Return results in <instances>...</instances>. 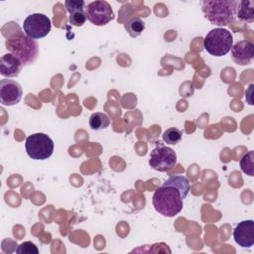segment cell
I'll use <instances>...</instances> for the list:
<instances>
[{"mask_svg": "<svg viewBox=\"0 0 254 254\" xmlns=\"http://www.w3.org/2000/svg\"><path fill=\"white\" fill-rule=\"evenodd\" d=\"M184 196L181 190L172 185L163 184L159 187L152 198L153 205L160 214L173 217L181 212L183 209Z\"/></svg>", "mask_w": 254, "mask_h": 254, "instance_id": "cell-1", "label": "cell"}, {"mask_svg": "<svg viewBox=\"0 0 254 254\" xmlns=\"http://www.w3.org/2000/svg\"><path fill=\"white\" fill-rule=\"evenodd\" d=\"M239 2L235 0H204L201 2L204 17L212 24L226 26L234 22Z\"/></svg>", "mask_w": 254, "mask_h": 254, "instance_id": "cell-2", "label": "cell"}, {"mask_svg": "<svg viewBox=\"0 0 254 254\" xmlns=\"http://www.w3.org/2000/svg\"><path fill=\"white\" fill-rule=\"evenodd\" d=\"M5 45L11 54L22 61L23 64H30L37 59L38 44L22 33H18L17 35L8 38Z\"/></svg>", "mask_w": 254, "mask_h": 254, "instance_id": "cell-3", "label": "cell"}, {"mask_svg": "<svg viewBox=\"0 0 254 254\" xmlns=\"http://www.w3.org/2000/svg\"><path fill=\"white\" fill-rule=\"evenodd\" d=\"M233 45L231 33L223 28H214L210 30L204 38L203 47L206 52L214 57L225 56Z\"/></svg>", "mask_w": 254, "mask_h": 254, "instance_id": "cell-4", "label": "cell"}, {"mask_svg": "<svg viewBox=\"0 0 254 254\" xmlns=\"http://www.w3.org/2000/svg\"><path fill=\"white\" fill-rule=\"evenodd\" d=\"M25 149L33 160H46L53 155L54 141L45 133H35L27 137Z\"/></svg>", "mask_w": 254, "mask_h": 254, "instance_id": "cell-5", "label": "cell"}, {"mask_svg": "<svg viewBox=\"0 0 254 254\" xmlns=\"http://www.w3.org/2000/svg\"><path fill=\"white\" fill-rule=\"evenodd\" d=\"M52 29V23L48 16L42 13H34L24 20L23 30L26 36L33 40L46 37Z\"/></svg>", "mask_w": 254, "mask_h": 254, "instance_id": "cell-6", "label": "cell"}, {"mask_svg": "<svg viewBox=\"0 0 254 254\" xmlns=\"http://www.w3.org/2000/svg\"><path fill=\"white\" fill-rule=\"evenodd\" d=\"M177 164L176 152L167 146L159 145L154 148L150 154L149 165L158 172H167L172 170Z\"/></svg>", "mask_w": 254, "mask_h": 254, "instance_id": "cell-7", "label": "cell"}, {"mask_svg": "<svg viewBox=\"0 0 254 254\" xmlns=\"http://www.w3.org/2000/svg\"><path fill=\"white\" fill-rule=\"evenodd\" d=\"M85 14L88 21L95 26H104L114 19L110 4L104 0H96L87 4Z\"/></svg>", "mask_w": 254, "mask_h": 254, "instance_id": "cell-8", "label": "cell"}, {"mask_svg": "<svg viewBox=\"0 0 254 254\" xmlns=\"http://www.w3.org/2000/svg\"><path fill=\"white\" fill-rule=\"evenodd\" d=\"M23 90L19 82L13 79H1L0 81V100L2 105L12 106L20 102Z\"/></svg>", "mask_w": 254, "mask_h": 254, "instance_id": "cell-9", "label": "cell"}, {"mask_svg": "<svg viewBox=\"0 0 254 254\" xmlns=\"http://www.w3.org/2000/svg\"><path fill=\"white\" fill-rule=\"evenodd\" d=\"M235 242L243 247L249 248L254 244V222L252 219L239 222L233 230Z\"/></svg>", "mask_w": 254, "mask_h": 254, "instance_id": "cell-10", "label": "cell"}, {"mask_svg": "<svg viewBox=\"0 0 254 254\" xmlns=\"http://www.w3.org/2000/svg\"><path fill=\"white\" fill-rule=\"evenodd\" d=\"M231 56L234 63L245 65L250 64L254 57V45L252 42L242 40L232 45Z\"/></svg>", "mask_w": 254, "mask_h": 254, "instance_id": "cell-11", "label": "cell"}, {"mask_svg": "<svg viewBox=\"0 0 254 254\" xmlns=\"http://www.w3.org/2000/svg\"><path fill=\"white\" fill-rule=\"evenodd\" d=\"M23 65L18 57L11 53L5 54L0 59V73L6 77H15L20 73Z\"/></svg>", "mask_w": 254, "mask_h": 254, "instance_id": "cell-12", "label": "cell"}, {"mask_svg": "<svg viewBox=\"0 0 254 254\" xmlns=\"http://www.w3.org/2000/svg\"><path fill=\"white\" fill-rule=\"evenodd\" d=\"M253 8H254V1H249V0L240 1L238 5L236 17H238V19L241 21H245L248 23L253 22L254 20Z\"/></svg>", "mask_w": 254, "mask_h": 254, "instance_id": "cell-13", "label": "cell"}, {"mask_svg": "<svg viewBox=\"0 0 254 254\" xmlns=\"http://www.w3.org/2000/svg\"><path fill=\"white\" fill-rule=\"evenodd\" d=\"M110 125V118L103 112L92 113L89 117V126L92 130L99 131L107 128Z\"/></svg>", "mask_w": 254, "mask_h": 254, "instance_id": "cell-14", "label": "cell"}, {"mask_svg": "<svg viewBox=\"0 0 254 254\" xmlns=\"http://www.w3.org/2000/svg\"><path fill=\"white\" fill-rule=\"evenodd\" d=\"M164 184L166 185H172V186H175L176 188H178L184 198H186V196L188 195L189 191H190V183L188 181V179L184 176H180V175H174V176H171L168 180H166L164 182Z\"/></svg>", "mask_w": 254, "mask_h": 254, "instance_id": "cell-15", "label": "cell"}, {"mask_svg": "<svg viewBox=\"0 0 254 254\" xmlns=\"http://www.w3.org/2000/svg\"><path fill=\"white\" fill-rule=\"evenodd\" d=\"M125 29L132 38H136L145 30V23L140 18L134 17L126 22Z\"/></svg>", "mask_w": 254, "mask_h": 254, "instance_id": "cell-16", "label": "cell"}, {"mask_svg": "<svg viewBox=\"0 0 254 254\" xmlns=\"http://www.w3.org/2000/svg\"><path fill=\"white\" fill-rule=\"evenodd\" d=\"M253 160H254V152L249 151L248 153L244 154L240 159V169L242 172L250 177L254 176V167H253Z\"/></svg>", "mask_w": 254, "mask_h": 254, "instance_id": "cell-17", "label": "cell"}, {"mask_svg": "<svg viewBox=\"0 0 254 254\" xmlns=\"http://www.w3.org/2000/svg\"><path fill=\"white\" fill-rule=\"evenodd\" d=\"M182 136H183V133H182L181 130H179L178 128L172 127V128L167 129L163 133L162 137H163L164 142H166L167 144L176 145L182 140Z\"/></svg>", "mask_w": 254, "mask_h": 254, "instance_id": "cell-18", "label": "cell"}, {"mask_svg": "<svg viewBox=\"0 0 254 254\" xmlns=\"http://www.w3.org/2000/svg\"><path fill=\"white\" fill-rule=\"evenodd\" d=\"M86 14H85V11L82 10V11H75V12H71L69 14V23L73 26H76V27H79V26H82L85 21H86Z\"/></svg>", "mask_w": 254, "mask_h": 254, "instance_id": "cell-19", "label": "cell"}, {"mask_svg": "<svg viewBox=\"0 0 254 254\" xmlns=\"http://www.w3.org/2000/svg\"><path fill=\"white\" fill-rule=\"evenodd\" d=\"M17 253H24V254H38L39 253V249L38 247L30 242V241H26V242H23L22 244H20L16 250H15Z\"/></svg>", "mask_w": 254, "mask_h": 254, "instance_id": "cell-20", "label": "cell"}, {"mask_svg": "<svg viewBox=\"0 0 254 254\" xmlns=\"http://www.w3.org/2000/svg\"><path fill=\"white\" fill-rule=\"evenodd\" d=\"M64 6H65L67 12L70 14L71 12L84 10L85 2L82 0H66L64 2Z\"/></svg>", "mask_w": 254, "mask_h": 254, "instance_id": "cell-21", "label": "cell"}]
</instances>
